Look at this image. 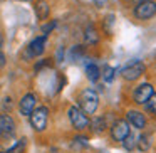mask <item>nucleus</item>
Returning a JSON list of instances; mask_svg holds the SVG:
<instances>
[{
  "label": "nucleus",
  "instance_id": "obj_1",
  "mask_svg": "<svg viewBox=\"0 0 156 153\" xmlns=\"http://www.w3.org/2000/svg\"><path fill=\"white\" fill-rule=\"evenodd\" d=\"M99 106V96L94 89L86 88L79 94V108L86 113V115H92Z\"/></svg>",
  "mask_w": 156,
  "mask_h": 153
},
{
  "label": "nucleus",
  "instance_id": "obj_2",
  "mask_svg": "<svg viewBox=\"0 0 156 153\" xmlns=\"http://www.w3.org/2000/svg\"><path fill=\"white\" fill-rule=\"evenodd\" d=\"M67 115H69V119H71V125L74 126L76 129H79V131H82V129H86L89 126L87 115H86L79 106H71Z\"/></svg>",
  "mask_w": 156,
  "mask_h": 153
},
{
  "label": "nucleus",
  "instance_id": "obj_3",
  "mask_svg": "<svg viewBox=\"0 0 156 153\" xmlns=\"http://www.w3.org/2000/svg\"><path fill=\"white\" fill-rule=\"evenodd\" d=\"M30 125L35 131H44L47 128V119H49V109L45 106H41V108L34 109L30 113Z\"/></svg>",
  "mask_w": 156,
  "mask_h": 153
},
{
  "label": "nucleus",
  "instance_id": "obj_4",
  "mask_svg": "<svg viewBox=\"0 0 156 153\" xmlns=\"http://www.w3.org/2000/svg\"><path fill=\"white\" fill-rule=\"evenodd\" d=\"M156 15V2L153 0H141L134 9V17L139 20H148Z\"/></svg>",
  "mask_w": 156,
  "mask_h": 153
},
{
  "label": "nucleus",
  "instance_id": "obj_5",
  "mask_svg": "<svg viewBox=\"0 0 156 153\" xmlns=\"http://www.w3.org/2000/svg\"><path fill=\"white\" fill-rule=\"evenodd\" d=\"M153 93H154V88H153L149 82H143V84H139L138 88L134 89L133 99H134L136 104H146V101L153 96Z\"/></svg>",
  "mask_w": 156,
  "mask_h": 153
},
{
  "label": "nucleus",
  "instance_id": "obj_6",
  "mask_svg": "<svg viewBox=\"0 0 156 153\" xmlns=\"http://www.w3.org/2000/svg\"><path fill=\"white\" fill-rule=\"evenodd\" d=\"M144 72V64L139 61H134L131 62L129 66H126L124 69H122V78L126 79V81H136L138 78H141V74Z\"/></svg>",
  "mask_w": 156,
  "mask_h": 153
},
{
  "label": "nucleus",
  "instance_id": "obj_7",
  "mask_svg": "<svg viewBox=\"0 0 156 153\" xmlns=\"http://www.w3.org/2000/svg\"><path fill=\"white\" fill-rule=\"evenodd\" d=\"M129 133L131 131H129V125H128L126 119H118V121H114V125L111 126V136H112L114 141H122Z\"/></svg>",
  "mask_w": 156,
  "mask_h": 153
},
{
  "label": "nucleus",
  "instance_id": "obj_8",
  "mask_svg": "<svg viewBox=\"0 0 156 153\" xmlns=\"http://www.w3.org/2000/svg\"><path fill=\"white\" fill-rule=\"evenodd\" d=\"M35 103H37L35 94H32V93L25 94L24 98L20 99V103H19V111H20V115L29 116V115H30V113L35 109Z\"/></svg>",
  "mask_w": 156,
  "mask_h": 153
},
{
  "label": "nucleus",
  "instance_id": "obj_9",
  "mask_svg": "<svg viewBox=\"0 0 156 153\" xmlns=\"http://www.w3.org/2000/svg\"><path fill=\"white\" fill-rule=\"evenodd\" d=\"M45 44H47V35L35 37L34 41L29 44V47H27L29 56H30V57H34V56H41L42 52L45 51Z\"/></svg>",
  "mask_w": 156,
  "mask_h": 153
},
{
  "label": "nucleus",
  "instance_id": "obj_10",
  "mask_svg": "<svg viewBox=\"0 0 156 153\" xmlns=\"http://www.w3.org/2000/svg\"><path fill=\"white\" fill-rule=\"evenodd\" d=\"M15 131V121L9 115H0V136H12Z\"/></svg>",
  "mask_w": 156,
  "mask_h": 153
},
{
  "label": "nucleus",
  "instance_id": "obj_11",
  "mask_svg": "<svg viewBox=\"0 0 156 153\" xmlns=\"http://www.w3.org/2000/svg\"><path fill=\"white\" fill-rule=\"evenodd\" d=\"M126 118H128L129 125H133L138 129H144L146 128V116L141 111H136V109H129L126 113Z\"/></svg>",
  "mask_w": 156,
  "mask_h": 153
},
{
  "label": "nucleus",
  "instance_id": "obj_12",
  "mask_svg": "<svg viewBox=\"0 0 156 153\" xmlns=\"http://www.w3.org/2000/svg\"><path fill=\"white\" fill-rule=\"evenodd\" d=\"M86 74H87L89 81L96 82L99 78H101V69H99L96 64H89L87 67H86Z\"/></svg>",
  "mask_w": 156,
  "mask_h": 153
},
{
  "label": "nucleus",
  "instance_id": "obj_13",
  "mask_svg": "<svg viewBox=\"0 0 156 153\" xmlns=\"http://www.w3.org/2000/svg\"><path fill=\"white\" fill-rule=\"evenodd\" d=\"M35 14H37V17L41 19V20L47 19V15H49V5L45 4V2H39V4L35 5Z\"/></svg>",
  "mask_w": 156,
  "mask_h": 153
},
{
  "label": "nucleus",
  "instance_id": "obj_14",
  "mask_svg": "<svg viewBox=\"0 0 156 153\" xmlns=\"http://www.w3.org/2000/svg\"><path fill=\"white\" fill-rule=\"evenodd\" d=\"M114 74H116V69L111 67V66H104L102 71H101V76H102V79H104L106 82H111L112 79H114Z\"/></svg>",
  "mask_w": 156,
  "mask_h": 153
},
{
  "label": "nucleus",
  "instance_id": "obj_15",
  "mask_svg": "<svg viewBox=\"0 0 156 153\" xmlns=\"http://www.w3.org/2000/svg\"><path fill=\"white\" fill-rule=\"evenodd\" d=\"M86 41L89 42V44H94V42L99 41V35H98V31H96L92 25H89L87 29H86Z\"/></svg>",
  "mask_w": 156,
  "mask_h": 153
},
{
  "label": "nucleus",
  "instance_id": "obj_16",
  "mask_svg": "<svg viewBox=\"0 0 156 153\" xmlns=\"http://www.w3.org/2000/svg\"><path fill=\"white\" fill-rule=\"evenodd\" d=\"M25 146H27V140H25V138H22V140H19V141H17V145H15V146H12V148L9 150L7 153H24V151H25Z\"/></svg>",
  "mask_w": 156,
  "mask_h": 153
},
{
  "label": "nucleus",
  "instance_id": "obj_17",
  "mask_svg": "<svg viewBox=\"0 0 156 153\" xmlns=\"http://www.w3.org/2000/svg\"><path fill=\"white\" fill-rule=\"evenodd\" d=\"M138 145H139V150H141V151H146V150L151 146V135H143L141 138H139Z\"/></svg>",
  "mask_w": 156,
  "mask_h": 153
},
{
  "label": "nucleus",
  "instance_id": "obj_18",
  "mask_svg": "<svg viewBox=\"0 0 156 153\" xmlns=\"http://www.w3.org/2000/svg\"><path fill=\"white\" fill-rule=\"evenodd\" d=\"M122 146H124L128 151H131V150H134V145H136V141H134V136H133V133H129L128 136H126L124 140H122Z\"/></svg>",
  "mask_w": 156,
  "mask_h": 153
},
{
  "label": "nucleus",
  "instance_id": "obj_19",
  "mask_svg": "<svg viewBox=\"0 0 156 153\" xmlns=\"http://www.w3.org/2000/svg\"><path fill=\"white\" fill-rule=\"evenodd\" d=\"M146 106H148V109L153 115H156V93H153V96L146 101Z\"/></svg>",
  "mask_w": 156,
  "mask_h": 153
},
{
  "label": "nucleus",
  "instance_id": "obj_20",
  "mask_svg": "<svg viewBox=\"0 0 156 153\" xmlns=\"http://www.w3.org/2000/svg\"><path fill=\"white\" fill-rule=\"evenodd\" d=\"M57 25V22L55 20H52V22H49V24H44L42 25V32H44V35H49L52 31H54V27Z\"/></svg>",
  "mask_w": 156,
  "mask_h": 153
},
{
  "label": "nucleus",
  "instance_id": "obj_21",
  "mask_svg": "<svg viewBox=\"0 0 156 153\" xmlns=\"http://www.w3.org/2000/svg\"><path fill=\"white\" fill-rule=\"evenodd\" d=\"M4 66H5V56H4V52L0 51V69L4 67Z\"/></svg>",
  "mask_w": 156,
  "mask_h": 153
},
{
  "label": "nucleus",
  "instance_id": "obj_22",
  "mask_svg": "<svg viewBox=\"0 0 156 153\" xmlns=\"http://www.w3.org/2000/svg\"><path fill=\"white\" fill-rule=\"evenodd\" d=\"M4 46V35H2V32H0V47Z\"/></svg>",
  "mask_w": 156,
  "mask_h": 153
},
{
  "label": "nucleus",
  "instance_id": "obj_23",
  "mask_svg": "<svg viewBox=\"0 0 156 153\" xmlns=\"http://www.w3.org/2000/svg\"><path fill=\"white\" fill-rule=\"evenodd\" d=\"M24 2H30V0H24Z\"/></svg>",
  "mask_w": 156,
  "mask_h": 153
},
{
  "label": "nucleus",
  "instance_id": "obj_24",
  "mask_svg": "<svg viewBox=\"0 0 156 153\" xmlns=\"http://www.w3.org/2000/svg\"><path fill=\"white\" fill-rule=\"evenodd\" d=\"M0 153H7V151H0Z\"/></svg>",
  "mask_w": 156,
  "mask_h": 153
}]
</instances>
